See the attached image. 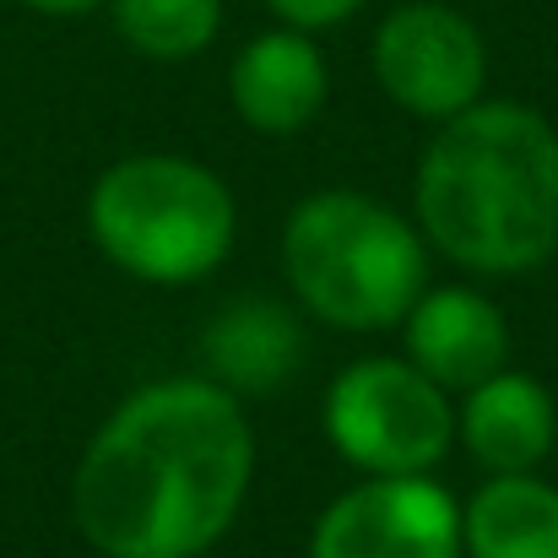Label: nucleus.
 Here are the masks:
<instances>
[{
  "instance_id": "f257e3e1",
  "label": "nucleus",
  "mask_w": 558,
  "mask_h": 558,
  "mask_svg": "<svg viewBox=\"0 0 558 558\" xmlns=\"http://www.w3.org/2000/svg\"><path fill=\"white\" fill-rule=\"evenodd\" d=\"M255 439L222 385L136 390L76 466V526L109 558H190L244 505Z\"/></svg>"
},
{
  "instance_id": "f03ea898",
  "label": "nucleus",
  "mask_w": 558,
  "mask_h": 558,
  "mask_svg": "<svg viewBox=\"0 0 558 558\" xmlns=\"http://www.w3.org/2000/svg\"><path fill=\"white\" fill-rule=\"evenodd\" d=\"M428 239L472 271H526L558 244V136L526 104L445 120L417 169Z\"/></svg>"
},
{
  "instance_id": "7ed1b4c3",
  "label": "nucleus",
  "mask_w": 558,
  "mask_h": 558,
  "mask_svg": "<svg viewBox=\"0 0 558 558\" xmlns=\"http://www.w3.org/2000/svg\"><path fill=\"white\" fill-rule=\"evenodd\" d=\"M423 271L417 233L369 195L326 190L288 222V277L331 326L369 331L401 320L423 299Z\"/></svg>"
},
{
  "instance_id": "20e7f679",
  "label": "nucleus",
  "mask_w": 558,
  "mask_h": 558,
  "mask_svg": "<svg viewBox=\"0 0 558 558\" xmlns=\"http://www.w3.org/2000/svg\"><path fill=\"white\" fill-rule=\"evenodd\" d=\"M93 233L109 260L147 282H190L233 244L222 180L185 158H131L93 190Z\"/></svg>"
},
{
  "instance_id": "39448f33",
  "label": "nucleus",
  "mask_w": 558,
  "mask_h": 558,
  "mask_svg": "<svg viewBox=\"0 0 558 558\" xmlns=\"http://www.w3.org/2000/svg\"><path fill=\"white\" fill-rule=\"evenodd\" d=\"M326 428L353 466L374 477H412L450 450V407L445 390L396 359L353 364L326 396Z\"/></svg>"
},
{
  "instance_id": "423d86ee",
  "label": "nucleus",
  "mask_w": 558,
  "mask_h": 558,
  "mask_svg": "<svg viewBox=\"0 0 558 558\" xmlns=\"http://www.w3.org/2000/svg\"><path fill=\"white\" fill-rule=\"evenodd\" d=\"M483 65L488 60L477 27L450 5H401L385 16L374 38L379 87L423 120H450L472 109L483 87Z\"/></svg>"
},
{
  "instance_id": "0eeeda50",
  "label": "nucleus",
  "mask_w": 558,
  "mask_h": 558,
  "mask_svg": "<svg viewBox=\"0 0 558 558\" xmlns=\"http://www.w3.org/2000/svg\"><path fill=\"white\" fill-rule=\"evenodd\" d=\"M315 558H461V510L423 472L374 477L320 515Z\"/></svg>"
},
{
  "instance_id": "6e6552de",
  "label": "nucleus",
  "mask_w": 558,
  "mask_h": 558,
  "mask_svg": "<svg viewBox=\"0 0 558 558\" xmlns=\"http://www.w3.org/2000/svg\"><path fill=\"white\" fill-rule=\"evenodd\" d=\"M407 353L439 390H472L505 369L510 331L488 299L466 288H445L407 310Z\"/></svg>"
},
{
  "instance_id": "1a4fd4ad",
  "label": "nucleus",
  "mask_w": 558,
  "mask_h": 558,
  "mask_svg": "<svg viewBox=\"0 0 558 558\" xmlns=\"http://www.w3.org/2000/svg\"><path fill=\"white\" fill-rule=\"evenodd\" d=\"M326 104V60L304 33H260L233 60V109L255 131H299Z\"/></svg>"
},
{
  "instance_id": "9d476101",
  "label": "nucleus",
  "mask_w": 558,
  "mask_h": 558,
  "mask_svg": "<svg viewBox=\"0 0 558 558\" xmlns=\"http://www.w3.org/2000/svg\"><path fill=\"white\" fill-rule=\"evenodd\" d=\"M466 445L472 456L510 477L532 472L554 450V396L532 374H488L483 385L466 390Z\"/></svg>"
},
{
  "instance_id": "9b49d317",
  "label": "nucleus",
  "mask_w": 558,
  "mask_h": 558,
  "mask_svg": "<svg viewBox=\"0 0 558 558\" xmlns=\"http://www.w3.org/2000/svg\"><path fill=\"white\" fill-rule=\"evenodd\" d=\"M461 548L472 558H558V488L526 472L494 477L461 515Z\"/></svg>"
},
{
  "instance_id": "f8f14e48",
  "label": "nucleus",
  "mask_w": 558,
  "mask_h": 558,
  "mask_svg": "<svg viewBox=\"0 0 558 558\" xmlns=\"http://www.w3.org/2000/svg\"><path fill=\"white\" fill-rule=\"evenodd\" d=\"M299 337L304 331L277 304H233L206 331V359L239 390H271L282 374L299 364V353H304Z\"/></svg>"
},
{
  "instance_id": "ddd939ff",
  "label": "nucleus",
  "mask_w": 558,
  "mask_h": 558,
  "mask_svg": "<svg viewBox=\"0 0 558 558\" xmlns=\"http://www.w3.org/2000/svg\"><path fill=\"white\" fill-rule=\"evenodd\" d=\"M120 33L153 60H185L217 38V0H114Z\"/></svg>"
},
{
  "instance_id": "4468645a",
  "label": "nucleus",
  "mask_w": 558,
  "mask_h": 558,
  "mask_svg": "<svg viewBox=\"0 0 558 558\" xmlns=\"http://www.w3.org/2000/svg\"><path fill=\"white\" fill-rule=\"evenodd\" d=\"M288 27H331L342 16H353L364 0H266Z\"/></svg>"
},
{
  "instance_id": "2eb2a0df",
  "label": "nucleus",
  "mask_w": 558,
  "mask_h": 558,
  "mask_svg": "<svg viewBox=\"0 0 558 558\" xmlns=\"http://www.w3.org/2000/svg\"><path fill=\"white\" fill-rule=\"evenodd\" d=\"M33 11H49V16H76V11H93L98 0H22Z\"/></svg>"
}]
</instances>
